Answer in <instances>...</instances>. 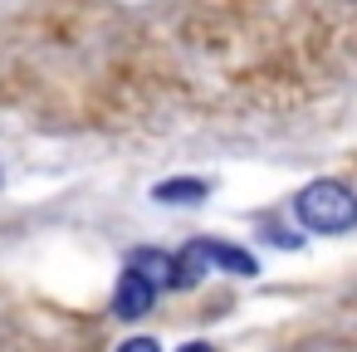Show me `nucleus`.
Segmentation results:
<instances>
[{
    "label": "nucleus",
    "mask_w": 357,
    "mask_h": 352,
    "mask_svg": "<svg viewBox=\"0 0 357 352\" xmlns=\"http://www.w3.org/2000/svg\"><path fill=\"white\" fill-rule=\"evenodd\" d=\"M118 352H162V342H157V337H128Z\"/></svg>",
    "instance_id": "6"
},
{
    "label": "nucleus",
    "mask_w": 357,
    "mask_h": 352,
    "mask_svg": "<svg viewBox=\"0 0 357 352\" xmlns=\"http://www.w3.org/2000/svg\"><path fill=\"white\" fill-rule=\"evenodd\" d=\"M294 215L313 235H347L357 230V191L333 176H318L294 196Z\"/></svg>",
    "instance_id": "1"
},
{
    "label": "nucleus",
    "mask_w": 357,
    "mask_h": 352,
    "mask_svg": "<svg viewBox=\"0 0 357 352\" xmlns=\"http://www.w3.org/2000/svg\"><path fill=\"white\" fill-rule=\"evenodd\" d=\"M157 293H162L157 274H147L142 264H128V269L118 274V289H113V313H118L123 323H137V318L152 313Z\"/></svg>",
    "instance_id": "2"
},
{
    "label": "nucleus",
    "mask_w": 357,
    "mask_h": 352,
    "mask_svg": "<svg viewBox=\"0 0 357 352\" xmlns=\"http://www.w3.org/2000/svg\"><path fill=\"white\" fill-rule=\"evenodd\" d=\"M206 254H211V269H225L235 279H255L259 274V259L240 245H225V240H206Z\"/></svg>",
    "instance_id": "4"
},
{
    "label": "nucleus",
    "mask_w": 357,
    "mask_h": 352,
    "mask_svg": "<svg viewBox=\"0 0 357 352\" xmlns=\"http://www.w3.org/2000/svg\"><path fill=\"white\" fill-rule=\"evenodd\" d=\"M176 352H215V347H211V342H181Z\"/></svg>",
    "instance_id": "7"
},
{
    "label": "nucleus",
    "mask_w": 357,
    "mask_h": 352,
    "mask_svg": "<svg viewBox=\"0 0 357 352\" xmlns=\"http://www.w3.org/2000/svg\"><path fill=\"white\" fill-rule=\"evenodd\" d=\"M264 240L279 245V250H298V245H303V240H298L294 230H284V225H264Z\"/></svg>",
    "instance_id": "5"
},
{
    "label": "nucleus",
    "mask_w": 357,
    "mask_h": 352,
    "mask_svg": "<svg viewBox=\"0 0 357 352\" xmlns=\"http://www.w3.org/2000/svg\"><path fill=\"white\" fill-rule=\"evenodd\" d=\"M206 196H211V181H201V176H167L152 186L157 206H206Z\"/></svg>",
    "instance_id": "3"
}]
</instances>
